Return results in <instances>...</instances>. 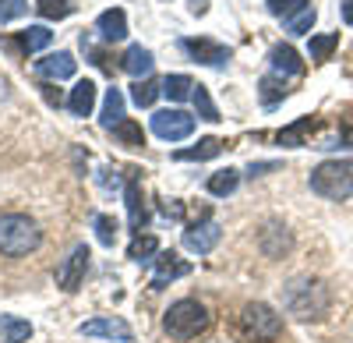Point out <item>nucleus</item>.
I'll use <instances>...</instances> for the list:
<instances>
[{"label": "nucleus", "mask_w": 353, "mask_h": 343, "mask_svg": "<svg viewBox=\"0 0 353 343\" xmlns=\"http://www.w3.org/2000/svg\"><path fill=\"white\" fill-rule=\"evenodd\" d=\"M92 106H96V81L81 78L74 89H71V96H68V110L74 113V117H88Z\"/></svg>", "instance_id": "a211bd4d"}, {"label": "nucleus", "mask_w": 353, "mask_h": 343, "mask_svg": "<svg viewBox=\"0 0 353 343\" xmlns=\"http://www.w3.org/2000/svg\"><path fill=\"white\" fill-rule=\"evenodd\" d=\"M121 121H124V92H121V89H106L103 113H99V124H103L106 131H113Z\"/></svg>", "instance_id": "412c9836"}, {"label": "nucleus", "mask_w": 353, "mask_h": 343, "mask_svg": "<svg viewBox=\"0 0 353 343\" xmlns=\"http://www.w3.org/2000/svg\"><path fill=\"white\" fill-rule=\"evenodd\" d=\"M191 92H194V81H191L188 75H166V78H163V96H170L173 103L188 99Z\"/></svg>", "instance_id": "bb28decb"}, {"label": "nucleus", "mask_w": 353, "mask_h": 343, "mask_svg": "<svg viewBox=\"0 0 353 343\" xmlns=\"http://www.w3.org/2000/svg\"><path fill=\"white\" fill-rule=\"evenodd\" d=\"M43 241L36 219H28L21 213H4L0 216V255L8 259H21V255L36 251Z\"/></svg>", "instance_id": "f03ea898"}, {"label": "nucleus", "mask_w": 353, "mask_h": 343, "mask_svg": "<svg viewBox=\"0 0 353 343\" xmlns=\"http://www.w3.org/2000/svg\"><path fill=\"white\" fill-rule=\"evenodd\" d=\"M96 32L103 36V43H121L128 36V14L121 8H110L96 18Z\"/></svg>", "instance_id": "2eb2a0df"}, {"label": "nucleus", "mask_w": 353, "mask_h": 343, "mask_svg": "<svg viewBox=\"0 0 353 343\" xmlns=\"http://www.w3.org/2000/svg\"><path fill=\"white\" fill-rule=\"evenodd\" d=\"M159 92H163V81H156V78H134V85H131V103L145 110V106L156 103Z\"/></svg>", "instance_id": "b1692460"}, {"label": "nucleus", "mask_w": 353, "mask_h": 343, "mask_svg": "<svg viewBox=\"0 0 353 343\" xmlns=\"http://www.w3.org/2000/svg\"><path fill=\"white\" fill-rule=\"evenodd\" d=\"M311 128V117H301L297 124H290V128H283L276 138H279V146H304V131Z\"/></svg>", "instance_id": "72a5a7b5"}, {"label": "nucleus", "mask_w": 353, "mask_h": 343, "mask_svg": "<svg viewBox=\"0 0 353 343\" xmlns=\"http://www.w3.org/2000/svg\"><path fill=\"white\" fill-rule=\"evenodd\" d=\"M269 64H272V75H290V78H297V75H304V61H301V53L293 50L290 43H279V46H272V53H269Z\"/></svg>", "instance_id": "4468645a"}, {"label": "nucleus", "mask_w": 353, "mask_h": 343, "mask_svg": "<svg viewBox=\"0 0 353 343\" xmlns=\"http://www.w3.org/2000/svg\"><path fill=\"white\" fill-rule=\"evenodd\" d=\"M92 226H96L99 244H103V248H113V241H117V219H113V216L96 213V216H92Z\"/></svg>", "instance_id": "473e14b6"}, {"label": "nucleus", "mask_w": 353, "mask_h": 343, "mask_svg": "<svg viewBox=\"0 0 353 343\" xmlns=\"http://www.w3.org/2000/svg\"><path fill=\"white\" fill-rule=\"evenodd\" d=\"M81 336H106V340H121V343H131L134 333L124 319H113V315H99V319H88L78 326Z\"/></svg>", "instance_id": "f8f14e48"}, {"label": "nucleus", "mask_w": 353, "mask_h": 343, "mask_svg": "<svg viewBox=\"0 0 353 343\" xmlns=\"http://www.w3.org/2000/svg\"><path fill=\"white\" fill-rule=\"evenodd\" d=\"M176 46H181V50L191 57V61L209 64V68H226L230 57H233V50L223 46V43H216V39H181Z\"/></svg>", "instance_id": "0eeeda50"}, {"label": "nucleus", "mask_w": 353, "mask_h": 343, "mask_svg": "<svg viewBox=\"0 0 353 343\" xmlns=\"http://www.w3.org/2000/svg\"><path fill=\"white\" fill-rule=\"evenodd\" d=\"M219 237H223L219 223L216 219H201V223H191L184 231V248L194 251V255H209L219 244Z\"/></svg>", "instance_id": "1a4fd4ad"}, {"label": "nucleus", "mask_w": 353, "mask_h": 343, "mask_svg": "<svg viewBox=\"0 0 353 343\" xmlns=\"http://www.w3.org/2000/svg\"><path fill=\"white\" fill-rule=\"evenodd\" d=\"M339 11H343V21L353 25V0H339Z\"/></svg>", "instance_id": "58836bf2"}, {"label": "nucleus", "mask_w": 353, "mask_h": 343, "mask_svg": "<svg viewBox=\"0 0 353 343\" xmlns=\"http://www.w3.org/2000/svg\"><path fill=\"white\" fill-rule=\"evenodd\" d=\"M124 202H128L131 231L141 234V226L149 223V209H145V195H141V184H138V170H128V181H124Z\"/></svg>", "instance_id": "9b49d317"}, {"label": "nucleus", "mask_w": 353, "mask_h": 343, "mask_svg": "<svg viewBox=\"0 0 353 343\" xmlns=\"http://www.w3.org/2000/svg\"><path fill=\"white\" fill-rule=\"evenodd\" d=\"M272 170H279L276 159H261V163H251L248 166V177H265V174H272Z\"/></svg>", "instance_id": "e433bc0d"}, {"label": "nucleus", "mask_w": 353, "mask_h": 343, "mask_svg": "<svg viewBox=\"0 0 353 343\" xmlns=\"http://www.w3.org/2000/svg\"><path fill=\"white\" fill-rule=\"evenodd\" d=\"M283 308L301 322H321L332 308V291L318 276H293L283 283Z\"/></svg>", "instance_id": "f257e3e1"}, {"label": "nucleus", "mask_w": 353, "mask_h": 343, "mask_svg": "<svg viewBox=\"0 0 353 343\" xmlns=\"http://www.w3.org/2000/svg\"><path fill=\"white\" fill-rule=\"evenodd\" d=\"M32 336V326L18 315H0V343H25Z\"/></svg>", "instance_id": "4be33fe9"}, {"label": "nucleus", "mask_w": 353, "mask_h": 343, "mask_svg": "<svg viewBox=\"0 0 353 343\" xmlns=\"http://www.w3.org/2000/svg\"><path fill=\"white\" fill-rule=\"evenodd\" d=\"M311 191L329 198V202H343L353 195V159H325L311 170Z\"/></svg>", "instance_id": "7ed1b4c3"}, {"label": "nucleus", "mask_w": 353, "mask_h": 343, "mask_svg": "<svg viewBox=\"0 0 353 343\" xmlns=\"http://www.w3.org/2000/svg\"><path fill=\"white\" fill-rule=\"evenodd\" d=\"M74 71H78V61H74V53H68V50L46 53L43 61H36V75H39V78H50V81L71 78Z\"/></svg>", "instance_id": "ddd939ff"}, {"label": "nucleus", "mask_w": 353, "mask_h": 343, "mask_svg": "<svg viewBox=\"0 0 353 343\" xmlns=\"http://www.w3.org/2000/svg\"><path fill=\"white\" fill-rule=\"evenodd\" d=\"M314 18H318L314 8L301 11L297 18H290V21H286V32H290V36H307V32H311V25H314Z\"/></svg>", "instance_id": "f704fd0d"}, {"label": "nucleus", "mask_w": 353, "mask_h": 343, "mask_svg": "<svg viewBox=\"0 0 353 343\" xmlns=\"http://www.w3.org/2000/svg\"><path fill=\"white\" fill-rule=\"evenodd\" d=\"M53 43V32L46 25H28V28H21V32L14 36V46L21 50V53H36V50H46Z\"/></svg>", "instance_id": "6ab92c4d"}, {"label": "nucleus", "mask_w": 353, "mask_h": 343, "mask_svg": "<svg viewBox=\"0 0 353 343\" xmlns=\"http://www.w3.org/2000/svg\"><path fill=\"white\" fill-rule=\"evenodd\" d=\"M163 329L173 340H194L198 333L209 329V311H205V304L194 301V297H181V301H173L166 308Z\"/></svg>", "instance_id": "20e7f679"}, {"label": "nucleus", "mask_w": 353, "mask_h": 343, "mask_svg": "<svg viewBox=\"0 0 353 343\" xmlns=\"http://www.w3.org/2000/svg\"><path fill=\"white\" fill-rule=\"evenodd\" d=\"M149 255H159V244H156V237H149V234H138L134 241H131V248H128V259H134V262H152Z\"/></svg>", "instance_id": "2f4dec72"}, {"label": "nucleus", "mask_w": 353, "mask_h": 343, "mask_svg": "<svg viewBox=\"0 0 353 343\" xmlns=\"http://www.w3.org/2000/svg\"><path fill=\"white\" fill-rule=\"evenodd\" d=\"M226 146L219 138H201L198 146H191V149H176L173 153V159H181V163H201V159H212V156H219Z\"/></svg>", "instance_id": "aec40b11"}, {"label": "nucleus", "mask_w": 353, "mask_h": 343, "mask_svg": "<svg viewBox=\"0 0 353 343\" xmlns=\"http://www.w3.org/2000/svg\"><path fill=\"white\" fill-rule=\"evenodd\" d=\"M188 11H191L194 18H201L205 11H209V0H188Z\"/></svg>", "instance_id": "4c0bfd02"}, {"label": "nucleus", "mask_w": 353, "mask_h": 343, "mask_svg": "<svg viewBox=\"0 0 353 343\" xmlns=\"http://www.w3.org/2000/svg\"><path fill=\"white\" fill-rule=\"evenodd\" d=\"M152 64H156V57H152L149 46H128V53L121 57V68L131 78H149L152 75Z\"/></svg>", "instance_id": "dca6fc26"}, {"label": "nucleus", "mask_w": 353, "mask_h": 343, "mask_svg": "<svg viewBox=\"0 0 353 343\" xmlns=\"http://www.w3.org/2000/svg\"><path fill=\"white\" fill-rule=\"evenodd\" d=\"M163 213H166V216H173V219H176V216H181V213H184V209H181V206H170V202H166V206H163Z\"/></svg>", "instance_id": "ea45409f"}, {"label": "nucleus", "mask_w": 353, "mask_h": 343, "mask_svg": "<svg viewBox=\"0 0 353 343\" xmlns=\"http://www.w3.org/2000/svg\"><path fill=\"white\" fill-rule=\"evenodd\" d=\"M152 131L163 141H184L194 135V117L184 110H156L152 113Z\"/></svg>", "instance_id": "423d86ee"}, {"label": "nucleus", "mask_w": 353, "mask_h": 343, "mask_svg": "<svg viewBox=\"0 0 353 343\" xmlns=\"http://www.w3.org/2000/svg\"><path fill=\"white\" fill-rule=\"evenodd\" d=\"M237 184H241V170H230L226 166V170H216L205 188H209V195H216V198H226V195L237 191Z\"/></svg>", "instance_id": "5701e85b"}, {"label": "nucleus", "mask_w": 353, "mask_h": 343, "mask_svg": "<svg viewBox=\"0 0 353 343\" xmlns=\"http://www.w3.org/2000/svg\"><path fill=\"white\" fill-rule=\"evenodd\" d=\"M191 99H194V110H198L201 121H212V124L219 121V110H216V103H212V96H209V89H205V85H194Z\"/></svg>", "instance_id": "c85d7f7f"}, {"label": "nucleus", "mask_w": 353, "mask_h": 343, "mask_svg": "<svg viewBox=\"0 0 353 343\" xmlns=\"http://www.w3.org/2000/svg\"><path fill=\"white\" fill-rule=\"evenodd\" d=\"M85 269H88V248L78 244L68 259L57 266V287L68 291V294H74V291L81 287V280H85Z\"/></svg>", "instance_id": "6e6552de"}, {"label": "nucleus", "mask_w": 353, "mask_h": 343, "mask_svg": "<svg viewBox=\"0 0 353 343\" xmlns=\"http://www.w3.org/2000/svg\"><path fill=\"white\" fill-rule=\"evenodd\" d=\"M241 336L244 343H272L283 336V319L265 301H254L241 311Z\"/></svg>", "instance_id": "39448f33"}, {"label": "nucleus", "mask_w": 353, "mask_h": 343, "mask_svg": "<svg viewBox=\"0 0 353 343\" xmlns=\"http://www.w3.org/2000/svg\"><path fill=\"white\" fill-rule=\"evenodd\" d=\"M258 244H261V251L269 255V259H283V255L290 251V234H286V226H279V223H269L261 231V237H258Z\"/></svg>", "instance_id": "f3484780"}, {"label": "nucleus", "mask_w": 353, "mask_h": 343, "mask_svg": "<svg viewBox=\"0 0 353 343\" xmlns=\"http://www.w3.org/2000/svg\"><path fill=\"white\" fill-rule=\"evenodd\" d=\"M311 8V0H265V11L269 14H276V18H297L301 11H307Z\"/></svg>", "instance_id": "cd10ccee"}, {"label": "nucleus", "mask_w": 353, "mask_h": 343, "mask_svg": "<svg viewBox=\"0 0 353 343\" xmlns=\"http://www.w3.org/2000/svg\"><path fill=\"white\" fill-rule=\"evenodd\" d=\"M28 14V0H0V25Z\"/></svg>", "instance_id": "c9c22d12"}, {"label": "nucleus", "mask_w": 353, "mask_h": 343, "mask_svg": "<svg viewBox=\"0 0 353 343\" xmlns=\"http://www.w3.org/2000/svg\"><path fill=\"white\" fill-rule=\"evenodd\" d=\"M113 138L121 141V146H131V149H141V146H145V131H141V124L131 121V117H124L121 124L113 128Z\"/></svg>", "instance_id": "a878e982"}, {"label": "nucleus", "mask_w": 353, "mask_h": 343, "mask_svg": "<svg viewBox=\"0 0 353 343\" xmlns=\"http://www.w3.org/2000/svg\"><path fill=\"white\" fill-rule=\"evenodd\" d=\"M339 46V32H329V36H311V46H307V53H311V61L314 64H321V61H329V53Z\"/></svg>", "instance_id": "c756f323"}, {"label": "nucleus", "mask_w": 353, "mask_h": 343, "mask_svg": "<svg viewBox=\"0 0 353 343\" xmlns=\"http://www.w3.org/2000/svg\"><path fill=\"white\" fill-rule=\"evenodd\" d=\"M258 96H261V106H276V103H283V96H286V81H283L279 75H265V78L258 81Z\"/></svg>", "instance_id": "393cba45"}, {"label": "nucleus", "mask_w": 353, "mask_h": 343, "mask_svg": "<svg viewBox=\"0 0 353 343\" xmlns=\"http://www.w3.org/2000/svg\"><path fill=\"white\" fill-rule=\"evenodd\" d=\"M36 11L43 14V18H68V14H74V0H36Z\"/></svg>", "instance_id": "7c9ffc66"}, {"label": "nucleus", "mask_w": 353, "mask_h": 343, "mask_svg": "<svg viewBox=\"0 0 353 343\" xmlns=\"http://www.w3.org/2000/svg\"><path fill=\"white\" fill-rule=\"evenodd\" d=\"M152 262H156V273H152V291H163V287H170L173 280H181V276H188V273H191V266H188L176 251H159Z\"/></svg>", "instance_id": "9d476101"}]
</instances>
